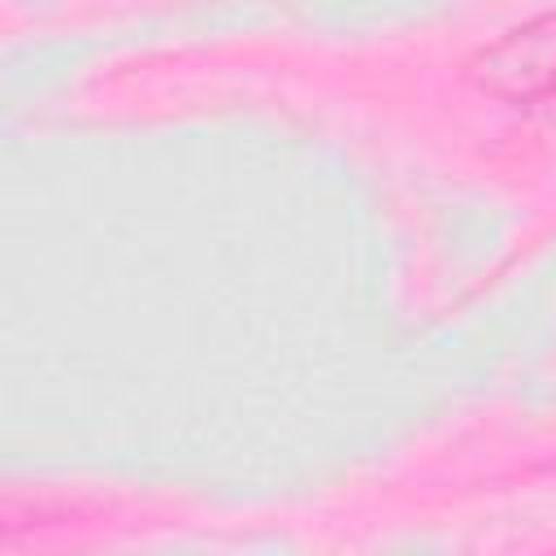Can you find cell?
Returning <instances> with one entry per match:
<instances>
[{
    "instance_id": "1",
    "label": "cell",
    "mask_w": 556,
    "mask_h": 556,
    "mask_svg": "<svg viewBox=\"0 0 556 556\" xmlns=\"http://www.w3.org/2000/svg\"><path fill=\"white\" fill-rule=\"evenodd\" d=\"M478 83L513 109L556 117V13L500 35L478 56Z\"/></svg>"
}]
</instances>
